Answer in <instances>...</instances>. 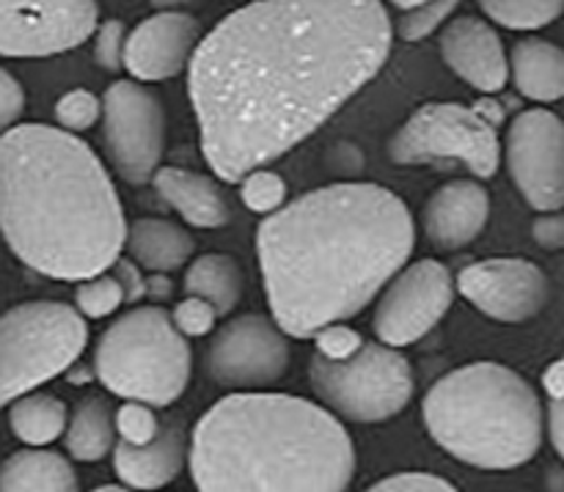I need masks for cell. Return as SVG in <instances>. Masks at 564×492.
I'll list each match as a JSON object with an SVG mask.
<instances>
[{"mask_svg": "<svg viewBox=\"0 0 564 492\" xmlns=\"http://www.w3.org/2000/svg\"><path fill=\"white\" fill-rule=\"evenodd\" d=\"M532 237L540 248L545 251H562L564 248V212L554 209V212H540V218L534 220Z\"/></svg>", "mask_w": 564, "mask_h": 492, "instance_id": "39", "label": "cell"}, {"mask_svg": "<svg viewBox=\"0 0 564 492\" xmlns=\"http://www.w3.org/2000/svg\"><path fill=\"white\" fill-rule=\"evenodd\" d=\"M460 0H422V3L402 9L400 20H397V36L402 42H422V39L433 36L446 20L457 11Z\"/></svg>", "mask_w": 564, "mask_h": 492, "instance_id": "29", "label": "cell"}, {"mask_svg": "<svg viewBox=\"0 0 564 492\" xmlns=\"http://www.w3.org/2000/svg\"><path fill=\"white\" fill-rule=\"evenodd\" d=\"M240 198L251 212L257 215H270L275 209H281L286 204V182L284 176L264 168L248 171L240 179Z\"/></svg>", "mask_w": 564, "mask_h": 492, "instance_id": "30", "label": "cell"}, {"mask_svg": "<svg viewBox=\"0 0 564 492\" xmlns=\"http://www.w3.org/2000/svg\"><path fill=\"white\" fill-rule=\"evenodd\" d=\"M314 345H317V356L328 358V361H345L352 352L361 350L364 336L358 330L347 328V322H330L325 328H319L312 336Z\"/></svg>", "mask_w": 564, "mask_h": 492, "instance_id": "35", "label": "cell"}, {"mask_svg": "<svg viewBox=\"0 0 564 492\" xmlns=\"http://www.w3.org/2000/svg\"><path fill=\"white\" fill-rule=\"evenodd\" d=\"M97 0H0V55L50 58L94 36Z\"/></svg>", "mask_w": 564, "mask_h": 492, "instance_id": "12", "label": "cell"}, {"mask_svg": "<svg viewBox=\"0 0 564 492\" xmlns=\"http://www.w3.org/2000/svg\"><path fill=\"white\" fill-rule=\"evenodd\" d=\"M391 6H397V9H411V6L422 3V0H389Z\"/></svg>", "mask_w": 564, "mask_h": 492, "instance_id": "41", "label": "cell"}, {"mask_svg": "<svg viewBox=\"0 0 564 492\" xmlns=\"http://www.w3.org/2000/svg\"><path fill=\"white\" fill-rule=\"evenodd\" d=\"M455 278L435 259L405 264L380 289L372 328L389 347H411L422 341L455 303Z\"/></svg>", "mask_w": 564, "mask_h": 492, "instance_id": "11", "label": "cell"}, {"mask_svg": "<svg viewBox=\"0 0 564 492\" xmlns=\"http://www.w3.org/2000/svg\"><path fill=\"white\" fill-rule=\"evenodd\" d=\"M292 361L290 341L273 317L240 314L215 330L207 372L224 389H264L279 383Z\"/></svg>", "mask_w": 564, "mask_h": 492, "instance_id": "13", "label": "cell"}, {"mask_svg": "<svg viewBox=\"0 0 564 492\" xmlns=\"http://www.w3.org/2000/svg\"><path fill=\"white\" fill-rule=\"evenodd\" d=\"M102 138L113 168L130 185H147L163 163V99L141 80H116L102 97Z\"/></svg>", "mask_w": 564, "mask_h": 492, "instance_id": "10", "label": "cell"}, {"mask_svg": "<svg viewBox=\"0 0 564 492\" xmlns=\"http://www.w3.org/2000/svg\"><path fill=\"white\" fill-rule=\"evenodd\" d=\"M149 3L160 11H171V9H185V6L198 3V0H149Z\"/></svg>", "mask_w": 564, "mask_h": 492, "instance_id": "40", "label": "cell"}, {"mask_svg": "<svg viewBox=\"0 0 564 492\" xmlns=\"http://www.w3.org/2000/svg\"><path fill=\"white\" fill-rule=\"evenodd\" d=\"M416 248V223L394 190L336 182L270 212L257 256L275 325L312 339L350 322L400 273Z\"/></svg>", "mask_w": 564, "mask_h": 492, "instance_id": "2", "label": "cell"}, {"mask_svg": "<svg viewBox=\"0 0 564 492\" xmlns=\"http://www.w3.org/2000/svg\"><path fill=\"white\" fill-rule=\"evenodd\" d=\"M510 75L532 102H556L564 97V50L549 39H521L510 53Z\"/></svg>", "mask_w": 564, "mask_h": 492, "instance_id": "21", "label": "cell"}, {"mask_svg": "<svg viewBox=\"0 0 564 492\" xmlns=\"http://www.w3.org/2000/svg\"><path fill=\"white\" fill-rule=\"evenodd\" d=\"M242 270L229 253H204L193 259L191 267L185 270L182 289L185 295H198L213 303L218 314L235 311L237 303L242 300Z\"/></svg>", "mask_w": 564, "mask_h": 492, "instance_id": "25", "label": "cell"}, {"mask_svg": "<svg viewBox=\"0 0 564 492\" xmlns=\"http://www.w3.org/2000/svg\"><path fill=\"white\" fill-rule=\"evenodd\" d=\"M116 438V413L99 396L77 402L69 422L64 429V444L72 460L77 462H99L113 451Z\"/></svg>", "mask_w": 564, "mask_h": 492, "instance_id": "24", "label": "cell"}, {"mask_svg": "<svg viewBox=\"0 0 564 492\" xmlns=\"http://www.w3.org/2000/svg\"><path fill=\"white\" fill-rule=\"evenodd\" d=\"M501 110L496 102H427L389 141L397 165H427L455 160L479 179H490L501 163Z\"/></svg>", "mask_w": 564, "mask_h": 492, "instance_id": "8", "label": "cell"}, {"mask_svg": "<svg viewBox=\"0 0 564 492\" xmlns=\"http://www.w3.org/2000/svg\"><path fill=\"white\" fill-rule=\"evenodd\" d=\"M127 300L124 286L116 275H108V270L91 278H83L75 289V308L86 319H105L113 311H119L121 303Z\"/></svg>", "mask_w": 564, "mask_h": 492, "instance_id": "28", "label": "cell"}, {"mask_svg": "<svg viewBox=\"0 0 564 492\" xmlns=\"http://www.w3.org/2000/svg\"><path fill=\"white\" fill-rule=\"evenodd\" d=\"M507 171L538 212L564 209V121L545 108L512 119L505 141Z\"/></svg>", "mask_w": 564, "mask_h": 492, "instance_id": "14", "label": "cell"}, {"mask_svg": "<svg viewBox=\"0 0 564 492\" xmlns=\"http://www.w3.org/2000/svg\"><path fill=\"white\" fill-rule=\"evenodd\" d=\"M152 187L182 220L196 229H220L231 220L229 204L213 176L176 165H160L152 176Z\"/></svg>", "mask_w": 564, "mask_h": 492, "instance_id": "20", "label": "cell"}, {"mask_svg": "<svg viewBox=\"0 0 564 492\" xmlns=\"http://www.w3.org/2000/svg\"><path fill=\"white\" fill-rule=\"evenodd\" d=\"M383 0H253L202 36L187 94L213 174L240 182L306 141L378 77Z\"/></svg>", "mask_w": 564, "mask_h": 492, "instance_id": "1", "label": "cell"}, {"mask_svg": "<svg viewBox=\"0 0 564 492\" xmlns=\"http://www.w3.org/2000/svg\"><path fill=\"white\" fill-rule=\"evenodd\" d=\"M69 411L58 396L25 394L11 402L9 427L25 446H50L64 438Z\"/></svg>", "mask_w": 564, "mask_h": 492, "instance_id": "26", "label": "cell"}, {"mask_svg": "<svg viewBox=\"0 0 564 492\" xmlns=\"http://www.w3.org/2000/svg\"><path fill=\"white\" fill-rule=\"evenodd\" d=\"M0 234L47 278L83 281L113 267L127 240L124 207L77 132L14 124L0 135Z\"/></svg>", "mask_w": 564, "mask_h": 492, "instance_id": "3", "label": "cell"}, {"mask_svg": "<svg viewBox=\"0 0 564 492\" xmlns=\"http://www.w3.org/2000/svg\"><path fill=\"white\" fill-rule=\"evenodd\" d=\"M372 492H455V484L446 482L444 477L424 471H405L394 477L380 479L378 484L369 488Z\"/></svg>", "mask_w": 564, "mask_h": 492, "instance_id": "36", "label": "cell"}, {"mask_svg": "<svg viewBox=\"0 0 564 492\" xmlns=\"http://www.w3.org/2000/svg\"><path fill=\"white\" fill-rule=\"evenodd\" d=\"M193 356L187 336L176 330L160 306H138L121 314L94 347V374L121 400L169 407L191 383Z\"/></svg>", "mask_w": 564, "mask_h": 492, "instance_id": "6", "label": "cell"}, {"mask_svg": "<svg viewBox=\"0 0 564 492\" xmlns=\"http://www.w3.org/2000/svg\"><path fill=\"white\" fill-rule=\"evenodd\" d=\"M88 345L86 317L58 300L20 303L0 317V411L64 374Z\"/></svg>", "mask_w": 564, "mask_h": 492, "instance_id": "7", "label": "cell"}, {"mask_svg": "<svg viewBox=\"0 0 564 492\" xmlns=\"http://www.w3.org/2000/svg\"><path fill=\"white\" fill-rule=\"evenodd\" d=\"M218 317V308L198 295H185V300L176 303L174 311H171V322H174L176 330H180L182 336H187V339H198V336L213 334Z\"/></svg>", "mask_w": 564, "mask_h": 492, "instance_id": "33", "label": "cell"}, {"mask_svg": "<svg viewBox=\"0 0 564 492\" xmlns=\"http://www.w3.org/2000/svg\"><path fill=\"white\" fill-rule=\"evenodd\" d=\"M545 389H549V435L554 444L556 455L564 460V361L556 363L545 378Z\"/></svg>", "mask_w": 564, "mask_h": 492, "instance_id": "37", "label": "cell"}, {"mask_svg": "<svg viewBox=\"0 0 564 492\" xmlns=\"http://www.w3.org/2000/svg\"><path fill=\"white\" fill-rule=\"evenodd\" d=\"M116 433L127 444H147L160 433V422L154 416V407L147 402L124 400V405L116 411Z\"/></svg>", "mask_w": 564, "mask_h": 492, "instance_id": "32", "label": "cell"}, {"mask_svg": "<svg viewBox=\"0 0 564 492\" xmlns=\"http://www.w3.org/2000/svg\"><path fill=\"white\" fill-rule=\"evenodd\" d=\"M102 119V99L86 88H72L55 102V121L69 132L91 130Z\"/></svg>", "mask_w": 564, "mask_h": 492, "instance_id": "31", "label": "cell"}, {"mask_svg": "<svg viewBox=\"0 0 564 492\" xmlns=\"http://www.w3.org/2000/svg\"><path fill=\"white\" fill-rule=\"evenodd\" d=\"M308 380L330 413L356 424H380L400 416L413 400L411 363L397 347L364 341L345 361L314 356Z\"/></svg>", "mask_w": 564, "mask_h": 492, "instance_id": "9", "label": "cell"}, {"mask_svg": "<svg viewBox=\"0 0 564 492\" xmlns=\"http://www.w3.org/2000/svg\"><path fill=\"white\" fill-rule=\"evenodd\" d=\"M455 289L485 317L521 325L549 306L551 281L529 259L501 256L463 267L457 273Z\"/></svg>", "mask_w": 564, "mask_h": 492, "instance_id": "15", "label": "cell"}, {"mask_svg": "<svg viewBox=\"0 0 564 492\" xmlns=\"http://www.w3.org/2000/svg\"><path fill=\"white\" fill-rule=\"evenodd\" d=\"M490 218V196L477 179H452L427 198L422 212L430 245L452 253L471 245Z\"/></svg>", "mask_w": 564, "mask_h": 492, "instance_id": "18", "label": "cell"}, {"mask_svg": "<svg viewBox=\"0 0 564 492\" xmlns=\"http://www.w3.org/2000/svg\"><path fill=\"white\" fill-rule=\"evenodd\" d=\"M187 468L202 492H341L356 479V446L328 407L231 394L198 418Z\"/></svg>", "mask_w": 564, "mask_h": 492, "instance_id": "4", "label": "cell"}, {"mask_svg": "<svg viewBox=\"0 0 564 492\" xmlns=\"http://www.w3.org/2000/svg\"><path fill=\"white\" fill-rule=\"evenodd\" d=\"M94 36V61L99 69L119 72L124 69V39L127 31L121 20H105L97 25Z\"/></svg>", "mask_w": 564, "mask_h": 492, "instance_id": "34", "label": "cell"}, {"mask_svg": "<svg viewBox=\"0 0 564 492\" xmlns=\"http://www.w3.org/2000/svg\"><path fill=\"white\" fill-rule=\"evenodd\" d=\"M202 42V22L180 9L158 11L124 39V69L141 83L171 80L187 69Z\"/></svg>", "mask_w": 564, "mask_h": 492, "instance_id": "16", "label": "cell"}, {"mask_svg": "<svg viewBox=\"0 0 564 492\" xmlns=\"http://www.w3.org/2000/svg\"><path fill=\"white\" fill-rule=\"evenodd\" d=\"M191 438L176 424H165L147 444L113 446V471L124 488L163 490L185 471Z\"/></svg>", "mask_w": 564, "mask_h": 492, "instance_id": "19", "label": "cell"}, {"mask_svg": "<svg viewBox=\"0 0 564 492\" xmlns=\"http://www.w3.org/2000/svg\"><path fill=\"white\" fill-rule=\"evenodd\" d=\"M427 433L446 455L479 471H512L543 446L538 391L516 369L494 361L444 374L422 402Z\"/></svg>", "mask_w": 564, "mask_h": 492, "instance_id": "5", "label": "cell"}, {"mask_svg": "<svg viewBox=\"0 0 564 492\" xmlns=\"http://www.w3.org/2000/svg\"><path fill=\"white\" fill-rule=\"evenodd\" d=\"M124 248L135 267L149 273H174L193 256V237L182 226L160 218H141L127 229Z\"/></svg>", "mask_w": 564, "mask_h": 492, "instance_id": "22", "label": "cell"}, {"mask_svg": "<svg viewBox=\"0 0 564 492\" xmlns=\"http://www.w3.org/2000/svg\"><path fill=\"white\" fill-rule=\"evenodd\" d=\"M441 55L460 80L482 94H499L510 80V58L501 36L479 17L466 14L446 22L441 31Z\"/></svg>", "mask_w": 564, "mask_h": 492, "instance_id": "17", "label": "cell"}, {"mask_svg": "<svg viewBox=\"0 0 564 492\" xmlns=\"http://www.w3.org/2000/svg\"><path fill=\"white\" fill-rule=\"evenodd\" d=\"M496 25L510 31H540L564 14V0H477Z\"/></svg>", "mask_w": 564, "mask_h": 492, "instance_id": "27", "label": "cell"}, {"mask_svg": "<svg viewBox=\"0 0 564 492\" xmlns=\"http://www.w3.org/2000/svg\"><path fill=\"white\" fill-rule=\"evenodd\" d=\"M22 110H25V88L9 69L0 66V135L20 121Z\"/></svg>", "mask_w": 564, "mask_h": 492, "instance_id": "38", "label": "cell"}, {"mask_svg": "<svg viewBox=\"0 0 564 492\" xmlns=\"http://www.w3.org/2000/svg\"><path fill=\"white\" fill-rule=\"evenodd\" d=\"M77 488L72 462L44 446L17 451L0 466V492H72Z\"/></svg>", "mask_w": 564, "mask_h": 492, "instance_id": "23", "label": "cell"}]
</instances>
